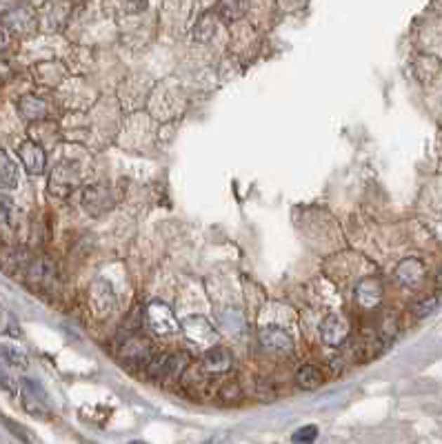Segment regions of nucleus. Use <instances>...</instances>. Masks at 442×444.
<instances>
[{
	"label": "nucleus",
	"mask_w": 442,
	"mask_h": 444,
	"mask_svg": "<svg viewBox=\"0 0 442 444\" xmlns=\"http://www.w3.org/2000/svg\"><path fill=\"white\" fill-rule=\"evenodd\" d=\"M145 322L149 325V329L154 331V335H158V338H169V335L180 331V322L176 320L171 309L160 300L149 302V307H147V311H145Z\"/></svg>",
	"instance_id": "obj_1"
},
{
	"label": "nucleus",
	"mask_w": 442,
	"mask_h": 444,
	"mask_svg": "<svg viewBox=\"0 0 442 444\" xmlns=\"http://www.w3.org/2000/svg\"><path fill=\"white\" fill-rule=\"evenodd\" d=\"M180 329L187 333V338L194 342V347L198 349H211L218 340V333L209 325V320L203 316H192L185 322H180Z\"/></svg>",
	"instance_id": "obj_2"
},
{
	"label": "nucleus",
	"mask_w": 442,
	"mask_h": 444,
	"mask_svg": "<svg viewBox=\"0 0 442 444\" xmlns=\"http://www.w3.org/2000/svg\"><path fill=\"white\" fill-rule=\"evenodd\" d=\"M78 180H80L78 167L72 165V163H60L49 176V194L56 196V198L69 196L76 189Z\"/></svg>",
	"instance_id": "obj_3"
},
{
	"label": "nucleus",
	"mask_w": 442,
	"mask_h": 444,
	"mask_svg": "<svg viewBox=\"0 0 442 444\" xmlns=\"http://www.w3.org/2000/svg\"><path fill=\"white\" fill-rule=\"evenodd\" d=\"M349 320H347L344 316L340 314H329L323 322H320V338H323V342L327 347H342L347 342V338H349Z\"/></svg>",
	"instance_id": "obj_4"
},
{
	"label": "nucleus",
	"mask_w": 442,
	"mask_h": 444,
	"mask_svg": "<svg viewBox=\"0 0 442 444\" xmlns=\"http://www.w3.org/2000/svg\"><path fill=\"white\" fill-rule=\"evenodd\" d=\"M258 338L264 351H269L274 356H291L296 351V344H293L291 335L278 327H262Z\"/></svg>",
	"instance_id": "obj_5"
},
{
	"label": "nucleus",
	"mask_w": 442,
	"mask_h": 444,
	"mask_svg": "<svg viewBox=\"0 0 442 444\" xmlns=\"http://www.w3.org/2000/svg\"><path fill=\"white\" fill-rule=\"evenodd\" d=\"M18 156L22 160L27 173H32V176H40L47 167V152L43 149V144H38L34 140H25L18 147Z\"/></svg>",
	"instance_id": "obj_6"
},
{
	"label": "nucleus",
	"mask_w": 442,
	"mask_h": 444,
	"mask_svg": "<svg viewBox=\"0 0 442 444\" xmlns=\"http://www.w3.org/2000/svg\"><path fill=\"white\" fill-rule=\"evenodd\" d=\"M382 295H384V291H382V285L378 278H365V280H360L356 287V302L363 309H367V311L380 307Z\"/></svg>",
	"instance_id": "obj_7"
},
{
	"label": "nucleus",
	"mask_w": 442,
	"mask_h": 444,
	"mask_svg": "<svg viewBox=\"0 0 442 444\" xmlns=\"http://www.w3.org/2000/svg\"><path fill=\"white\" fill-rule=\"evenodd\" d=\"M424 274H427L424 262L418 260V258H405L403 262L396 267V280L403 287H409V289L418 287L420 282L424 280Z\"/></svg>",
	"instance_id": "obj_8"
},
{
	"label": "nucleus",
	"mask_w": 442,
	"mask_h": 444,
	"mask_svg": "<svg viewBox=\"0 0 442 444\" xmlns=\"http://www.w3.org/2000/svg\"><path fill=\"white\" fill-rule=\"evenodd\" d=\"M200 367L205 369L207 375H225L227 371L234 367V358H232L229 351H227V349L213 347L205 354L203 362H200Z\"/></svg>",
	"instance_id": "obj_9"
},
{
	"label": "nucleus",
	"mask_w": 442,
	"mask_h": 444,
	"mask_svg": "<svg viewBox=\"0 0 442 444\" xmlns=\"http://www.w3.org/2000/svg\"><path fill=\"white\" fill-rule=\"evenodd\" d=\"M18 112L20 116L27 120V123H38V120H45L47 118V102L40 98V96H22L18 102Z\"/></svg>",
	"instance_id": "obj_10"
},
{
	"label": "nucleus",
	"mask_w": 442,
	"mask_h": 444,
	"mask_svg": "<svg viewBox=\"0 0 442 444\" xmlns=\"http://www.w3.org/2000/svg\"><path fill=\"white\" fill-rule=\"evenodd\" d=\"M98 289H100V295H98L96 287H91V291H89V304L93 309V314L105 318V316H109L112 307H114V293H112V289H107L105 282H98Z\"/></svg>",
	"instance_id": "obj_11"
},
{
	"label": "nucleus",
	"mask_w": 442,
	"mask_h": 444,
	"mask_svg": "<svg viewBox=\"0 0 442 444\" xmlns=\"http://www.w3.org/2000/svg\"><path fill=\"white\" fill-rule=\"evenodd\" d=\"M251 0H220L218 3V16L225 22H236L249 11Z\"/></svg>",
	"instance_id": "obj_12"
},
{
	"label": "nucleus",
	"mask_w": 442,
	"mask_h": 444,
	"mask_svg": "<svg viewBox=\"0 0 442 444\" xmlns=\"http://www.w3.org/2000/svg\"><path fill=\"white\" fill-rule=\"evenodd\" d=\"M16 184H18V167L5 149H0V187L3 189H13Z\"/></svg>",
	"instance_id": "obj_13"
},
{
	"label": "nucleus",
	"mask_w": 442,
	"mask_h": 444,
	"mask_svg": "<svg viewBox=\"0 0 442 444\" xmlns=\"http://www.w3.org/2000/svg\"><path fill=\"white\" fill-rule=\"evenodd\" d=\"M296 384L302 391H314L320 384H323V373L314 365H302L296 373Z\"/></svg>",
	"instance_id": "obj_14"
},
{
	"label": "nucleus",
	"mask_w": 442,
	"mask_h": 444,
	"mask_svg": "<svg viewBox=\"0 0 442 444\" xmlns=\"http://www.w3.org/2000/svg\"><path fill=\"white\" fill-rule=\"evenodd\" d=\"M436 307H438V298H436V295H429V298L420 300L416 307H413V314H416L418 318H424V316H429L431 311H436Z\"/></svg>",
	"instance_id": "obj_15"
},
{
	"label": "nucleus",
	"mask_w": 442,
	"mask_h": 444,
	"mask_svg": "<svg viewBox=\"0 0 442 444\" xmlns=\"http://www.w3.org/2000/svg\"><path fill=\"white\" fill-rule=\"evenodd\" d=\"M318 438V426L316 424H307L300 431L293 433V442H314Z\"/></svg>",
	"instance_id": "obj_16"
},
{
	"label": "nucleus",
	"mask_w": 442,
	"mask_h": 444,
	"mask_svg": "<svg viewBox=\"0 0 442 444\" xmlns=\"http://www.w3.org/2000/svg\"><path fill=\"white\" fill-rule=\"evenodd\" d=\"M0 354H3L11 365H18V367H25L27 362H25V356H20L18 351H13V349H9V347H5V349H0Z\"/></svg>",
	"instance_id": "obj_17"
},
{
	"label": "nucleus",
	"mask_w": 442,
	"mask_h": 444,
	"mask_svg": "<svg viewBox=\"0 0 442 444\" xmlns=\"http://www.w3.org/2000/svg\"><path fill=\"white\" fill-rule=\"evenodd\" d=\"M11 213H13V205L9 200L0 198V222H11Z\"/></svg>",
	"instance_id": "obj_18"
},
{
	"label": "nucleus",
	"mask_w": 442,
	"mask_h": 444,
	"mask_svg": "<svg viewBox=\"0 0 442 444\" xmlns=\"http://www.w3.org/2000/svg\"><path fill=\"white\" fill-rule=\"evenodd\" d=\"M9 47V32L0 27V51H5Z\"/></svg>",
	"instance_id": "obj_19"
},
{
	"label": "nucleus",
	"mask_w": 442,
	"mask_h": 444,
	"mask_svg": "<svg viewBox=\"0 0 442 444\" xmlns=\"http://www.w3.org/2000/svg\"><path fill=\"white\" fill-rule=\"evenodd\" d=\"M436 282H438V287H442V267H440V271H438V278H436Z\"/></svg>",
	"instance_id": "obj_20"
}]
</instances>
